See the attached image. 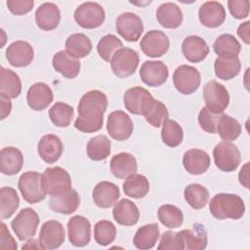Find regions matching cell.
Masks as SVG:
<instances>
[{"label": "cell", "mask_w": 250, "mask_h": 250, "mask_svg": "<svg viewBox=\"0 0 250 250\" xmlns=\"http://www.w3.org/2000/svg\"><path fill=\"white\" fill-rule=\"evenodd\" d=\"M115 28L117 33L126 41L136 42L144 31V24L138 15L132 12H125L116 19Z\"/></svg>", "instance_id": "8fae6325"}, {"label": "cell", "mask_w": 250, "mask_h": 250, "mask_svg": "<svg viewBox=\"0 0 250 250\" xmlns=\"http://www.w3.org/2000/svg\"><path fill=\"white\" fill-rule=\"evenodd\" d=\"M69 242L77 247L86 246L91 239V224L83 216L76 215L67 222Z\"/></svg>", "instance_id": "9a60e30c"}, {"label": "cell", "mask_w": 250, "mask_h": 250, "mask_svg": "<svg viewBox=\"0 0 250 250\" xmlns=\"http://www.w3.org/2000/svg\"><path fill=\"white\" fill-rule=\"evenodd\" d=\"M200 22L210 28L222 25L226 20V11L224 6L217 1H207L203 3L198 10Z\"/></svg>", "instance_id": "d6986e66"}, {"label": "cell", "mask_w": 250, "mask_h": 250, "mask_svg": "<svg viewBox=\"0 0 250 250\" xmlns=\"http://www.w3.org/2000/svg\"><path fill=\"white\" fill-rule=\"evenodd\" d=\"M0 248L3 250H16L18 244L4 223L0 225Z\"/></svg>", "instance_id": "db71d44e"}, {"label": "cell", "mask_w": 250, "mask_h": 250, "mask_svg": "<svg viewBox=\"0 0 250 250\" xmlns=\"http://www.w3.org/2000/svg\"><path fill=\"white\" fill-rule=\"evenodd\" d=\"M53 92L51 88L43 82H37L31 85L26 94L28 106L36 111L45 109L53 102Z\"/></svg>", "instance_id": "ffe728a7"}, {"label": "cell", "mask_w": 250, "mask_h": 250, "mask_svg": "<svg viewBox=\"0 0 250 250\" xmlns=\"http://www.w3.org/2000/svg\"><path fill=\"white\" fill-rule=\"evenodd\" d=\"M39 241L43 249L53 250L59 248L64 242V229L62 225L56 220L45 222L40 229Z\"/></svg>", "instance_id": "e0dca14e"}, {"label": "cell", "mask_w": 250, "mask_h": 250, "mask_svg": "<svg viewBox=\"0 0 250 250\" xmlns=\"http://www.w3.org/2000/svg\"><path fill=\"white\" fill-rule=\"evenodd\" d=\"M0 78V94L7 96L10 99H16L21 92V82L19 75L5 67H1Z\"/></svg>", "instance_id": "d590c367"}, {"label": "cell", "mask_w": 250, "mask_h": 250, "mask_svg": "<svg viewBox=\"0 0 250 250\" xmlns=\"http://www.w3.org/2000/svg\"><path fill=\"white\" fill-rule=\"evenodd\" d=\"M21 248H22V249H43V247H42V245H41L39 239H38V240H35V239H32V238L29 239V240L26 242V244L22 245Z\"/></svg>", "instance_id": "680465c9"}, {"label": "cell", "mask_w": 250, "mask_h": 250, "mask_svg": "<svg viewBox=\"0 0 250 250\" xmlns=\"http://www.w3.org/2000/svg\"><path fill=\"white\" fill-rule=\"evenodd\" d=\"M105 19V13L102 5L97 2H84L74 11V20L78 25L86 29L101 26Z\"/></svg>", "instance_id": "5b68a950"}, {"label": "cell", "mask_w": 250, "mask_h": 250, "mask_svg": "<svg viewBox=\"0 0 250 250\" xmlns=\"http://www.w3.org/2000/svg\"><path fill=\"white\" fill-rule=\"evenodd\" d=\"M213 50L219 58H235L241 51V45L233 35L222 34L215 40Z\"/></svg>", "instance_id": "e575fe53"}, {"label": "cell", "mask_w": 250, "mask_h": 250, "mask_svg": "<svg viewBox=\"0 0 250 250\" xmlns=\"http://www.w3.org/2000/svg\"><path fill=\"white\" fill-rule=\"evenodd\" d=\"M168 36L161 30H149L142 38L140 47L143 53L150 58H159L169 49Z\"/></svg>", "instance_id": "5bb4252c"}, {"label": "cell", "mask_w": 250, "mask_h": 250, "mask_svg": "<svg viewBox=\"0 0 250 250\" xmlns=\"http://www.w3.org/2000/svg\"><path fill=\"white\" fill-rule=\"evenodd\" d=\"M168 75V67L161 61H146L140 69L142 81L150 87L161 86L167 81Z\"/></svg>", "instance_id": "2e32d148"}, {"label": "cell", "mask_w": 250, "mask_h": 250, "mask_svg": "<svg viewBox=\"0 0 250 250\" xmlns=\"http://www.w3.org/2000/svg\"><path fill=\"white\" fill-rule=\"evenodd\" d=\"M0 103H1V119H5L11 112L12 109V103L10 98L7 96L0 94Z\"/></svg>", "instance_id": "11a10c76"}, {"label": "cell", "mask_w": 250, "mask_h": 250, "mask_svg": "<svg viewBox=\"0 0 250 250\" xmlns=\"http://www.w3.org/2000/svg\"><path fill=\"white\" fill-rule=\"evenodd\" d=\"M6 5L10 12L16 16H21L30 12L34 6L33 0H8Z\"/></svg>", "instance_id": "f5cc1de1"}, {"label": "cell", "mask_w": 250, "mask_h": 250, "mask_svg": "<svg viewBox=\"0 0 250 250\" xmlns=\"http://www.w3.org/2000/svg\"><path fill=\"white\" fill-rule=\"evenodd\" d=\"M209 210L218 220L242 218L245 212V204L242 198L233 193H218L209 203Z\"/></svg>", "instance_id": "7a4b0ae2"}, {"label": "cell", "mask_w": 250, "mask_h": 250, "mask_svg": "<svg viewBox=\"0 0 250 250\" xmlns=\"http://www.w3.org/2000/svg\"><path fill=\"white\" fill-rule=\"evenodd\" d=\"M159 228L157 224H147L140 229L135 233L133 243L140 250H148L154 247L159 238Z\"/></svg>", "instance_id": "836d02e7"}, {"label": "cell", "mask_w": 250, "mask_h": 250, "mask_svg": "<svg viewBox=\"0 0 250 250\" xmlns=\"http://www.w3.org/2000/svg\"><path fill=\"white\" fill-rule=\"evenodd\" d=\"M213 156L217 168L224 172H232L236 170L241 161L240 151L237 146L230 143L223 141L213 149Z\"/></svg>", "instance_id": "ba28073f"}, {"label": "cell", "mask_w": 250, "mask_h": 250, "mask_svg": "<svg viewBox=\"0 0 250 250\" xmlns=\"http://www.w3.org/2000/svg\"><path fill=\"white\" fill-rule=\"evenodd\" d=\"M112 216L117 224L129 227L134 226L138 223L140 218V212L137 205L133 201L127 198H123L115 203L112 210Z\"/></svg>", "instance_id": "83f0119b"}, {"label": "cell", "mask_w": 250, "mask_h": 250, "mask_svg": "<svg viewBox=\"0 0 250 250\" xmlns=\"http://www.w3.org/2000/svg\"><path fill=\"white\" fill-rule=\"evenodd\" d=\"M249 30H250V22L249 21L242 22L241 24H239V26L237 28L238 36L247 45L250 43V32H249Z\"/></svg>", "instance_id": "9f6ffc18"}, {"label": "cell", "mask_w": 250, "mask_h": 250, "mask_svg": "<svg viewBox=\"0 0 250 250\" xmlns=\"http://www.w3.org/2000/svg\"><path fill=\"white\" fill-rule=\"evenodd\" d=\"M122 187L127 196L136 199L145 197L149 190V183L146 177L136 173L126 178Z\"/></svg>", "instance_id": "8d00e7d4"}, {"label": "cell", "mask_w": 250, "mask_h": 250, "mask_svg": "<svg viewBox=\"0 0 250 250\" xmlns=\"http://www.w3.org/2000/svg\"><path fill=\"white\" fill-rule=\"evenodd\" d=\"M238 180L245 188H249V162H246L240 169Z\"/></svg>", "instance_id": "6f0895ef"}, {"label": "cell", "mask_w": 250, "mask_h": 250, "mask_svg": "<svg viewBox=\"0 0 250 250\" xmlns=\"http://www.w3.org/2000/svg\"><path fill=\"white\" fill-rule=\"evenodd\" d=\"M23 165L21 151L15 146H7L0 151V171L4 175L18 174Z\"/></svg>", "instance_id": "4316f807"}, {"label": "cell", "mask_w": 250, "mask_h": 250, "mask_svg": "<svg viewBox=\"0 0 250 250\" xmlns=\"http://www.w3.org/2000/svg\"><path fill=\"white\" fill-rule=\"evenodd\" d=\"M138 65L139 55L130 48L119 49L110 61L111 70L119 78H127L134 74Z\"/></svg>", "instance_id": "9c48e42d"}, {"label": "cell", "mask_w": 250, "mask_h": 250, "mask_svg": "<svg viewBox=\"0 0 250 250\" xmlns=\"http://www.w3.org/2000/svg\"><path fill=\"white\" fill-rule=\"evenodd\" d=\"M18 188L22 198L30 204L44 200L47 194L41 186V175L36 171H27L21 174L18 182Z\"/></svg>", "instance_id": "8992f818"}, {"label": "cell", "mask_w": 250, "mask_h": 250, "mask_svg": "<svg viewBox=\"0 0 250 250\" xmlns=\"http://www.w3.org/2000/svg\"><path fill=\"white\" fill-rule=\"evenodd\" d=\"M80 204V197L75 189L70 188L59 195H52L49 200V207L56 213L68 215L76 211Z\"/></svg>", "instance_id": "484cf974"}, {"label": "cell", "mask_w": 250, "mask_h": 250, "mask_svg": "<svg viewBox=\"0 0 250 250\" xmlns=\"http://www.w3.org/2000/svg\"><path fill=\"white\" fill-rule=\"evenodd\" d=\"M52 64L57 72L68 79L75 78L81 67L79 60L70 57L65 51L57 52L52 59Z\"/></svg>", "instance_id": "f546056e"}, {"label": "cell", "mask_w": 250, "mask_h": 250, "mask_svg": "<svg viewBox=\"0 0 250 250\" xmlns=\"http://www.w3.org/2000/svg\"><path fill=\"white\" fill-rule=\"evenodd\" d=\"M107 104V98L102 91L91 90L84 94L78 103V116L74 121V127L83 133L101 130Z\"/></svg>", "instance_id": "6da1fadb"}, {"label": "cell", "mask_w": 250, "mask_h": 250, "mask_svg": "<svg viewBox=\"0 0 250 250\" xmlns=\"http://www.w3.org/2000/svg\"><path fill=\"white\" fill-rule=\"evenodd\" d=\"M119 196V188L111 182H100L93 189L94 203L100 208L106 209L111 207L117 202Z\"/></svg>", "instance_id": "603a6c76"}, {"label": "cell", "mask_w": 250, "mask_h": 250, "mask_svg": "<svg viewBox=\"0 0 250 250\" xmlns=\"http://www.w3.org/2000/svg\"><path fill=\"white\" fill-rule=\"evenodd\" d=\"M206 108L214 113H223L229 104V95L226 87L216 80L208 81L203 88Z\"/></svg>", "instance_id": "52a82bcc"}, {"label": "cell", "mask_w": 250, "mask_h": 250, "mask_svg": "<svg viewBox=\"0 0 250 250\" xmlns=\"http://www.w3.org/2000/svg\"><path fill=\"white\" fill-rule=\"evenodd\" d=\"M158 250H183L184 243L179 232L172 230L165 231L160 238L159 245L157 246Z\"/></svg>", "instance_id": "f907efd6"}, {"label": "cell", "mask_w": 250, "mask_h": 250, "mask_svg": "<svg viewBox=\"0 0 250 250\" xmlns=\"http://www.w3.org/2000/svg\"><path fill=\"white\" fill-rule=\"evenodd\" d=\"M221 139L226 142L236 140L241 134V125L233 117L228 114H222L217 124V131Z\"/></svg>", "instance_id": "60d3db41"}, {"label": "cell", "mask_w": 250, "mask_h": 250, "mask_svg": "<svg viewBox=\"0 0 250 250\" xmlns=\"http://www.w3.org/2000/svg\"><path fill=\"white\" fill-rule=\"evenodd\" d=\"M91 51L92 42L90 38L83 33H73L65 40V52L76 60L87 57Z\"/></svg>", "instance_id": "1f68e13d"}, {"label": "cell", "mask_w": 250, "mask_h": 250, "mask_svg": "<svg viewBox=\"0 0 250 250\" xmlns=\"http://www.w3.org/2000/svg\"><path fill=\"white\" fill-rule=\"evenodd\" d=\"M133 129V121L124 111L115 110L107 116L106 130L112 139L125 141L131 137Z\"/></svg>", "instance_id": "7c38bea8"}, {"label": "cell", "mask_w": 250, "mask_h": 250, "mask_svg": "<svg viewBox=\"0 0 250 250\" xmlns=\"http://www.w3.org/2000/svg\"><path fill=\"white\" fill-rule=\"evenodd\" d=\"M183 165L186 171L191 175H200L206 172L210 166L209 154L201 149L192 148L185 152Z\"/></svg>", "instance_id": "d4e9b609"}, {"label": "cell", "mask_w": 250, "mask_h": 250, "mask_svg": "<svg viewBox=\"0 0 250 250\" xmlns=\"http://www.w3.org/2000/svg\"><path fill=\"white\" fill-rule=\"evenodd\" d=\"M241 63L238 57L217 58L214 62L215 74L222 80H230L240 72Z\"/></svg>", "instance_id": "74e56055"}, {"label": "cell", "mask_w": 250, "mask_h": 250, "mask_svg": "<svg viewBox=\"0 0 250 250\" xmlns=\"http://www.w3.org/2000/svg\"><path fill=\"white\" fill-rule=\"evenodd\" d=\"M111 143L104 135H98L87 144V155L94 161H102L106 159L110 154Z\"/></svg>", "instance_id": "f35d334b"}, {"label": "cell", "mask_w": 250, "mask_h": 250, "mask_svg": "<svg viewBox=\"0 0 250 250\" xmlns=\"http://www.w3.org/2000/svg\"><path fill=\"white\" fill-rule=\"evenodd\" d=\"M63 150V145L61 139L53 134L43 136L38 145L37 151L39 156L46 163H55L59 160Z\"/></svg>", "instance_id": "44dd1931"}, {"label": "cell", "mask_w": 250, "mask_h": 250, "mask_svg": "<svg viewBox=\"0 0 250 250\" xmlns=\"http://www.w3.org/2000/svg\"><path fill=\"white\" fill-rule=\"evenodd\" d=\"M184 57L190 62H200L209 54V47L205 40L197 35L186 37L182 43Z\"/></svg>", "instance_id": "cb8c5ba5"}, {"label": "cell", "mask_w": 250, "mask_h": 250, "mask_svg": "<svg viewBox=\"0 0 250 250\" xmlns=\"http://www.w3.org/2000/svg\"><path fill=\"white\" fill-rule=\"evenodd\" d=\"M183 138H184L183 129L177 121L172 119H167L162 124L161 139L166 146L170 147H176L182 143Z\"/></svg>", "instance_id": "f6af8a7d"}, {"label": "cell", "mask_w": 250, "mask_h": 250, "mask_svg": "<svg viewBox=\"0 0 250 250\" xmlns=\"http://www.w3.org/2000/svg\"><path fill=\"white\" fill-rule=\"evenodd\" d=\"M41 186L47 194L59 195L71 188V178L62 167H49L41 175Z\"/></svg>", "instance_id": "3957f363"}, {"label": "cell", "mask_w": 250, "mask_h": 250, "mask_svg": "<svg viewBox=\"0 0 250 250\" xmlns=\"http://www.w3.org/2000/svg\"><path fill=\"white\" fill-rule=\"evenodd\" d=\"M201 78L197 68L182 64L176 68L173 73V83L177 91L184 95L194 93L200 86Z\"/></svg>", "instance_id": "30bf717a"}, {"label": "cell", "mask_w": 250, "mask_h": 250, "mask_svg": "<svg viewBox=\"0 0 250 250\" xmlns=\"http://www.w3.org/2000/svg\"><path fill=\"white\" fill-rule=\"evenodd\" d=\"M168 109L160 101L153 99L147 109L145 111L144 116L146 121L153 127H160L168 119Z\"/></svg>", "instance_id": "bcb514c9"}, {"label": "cell", "mask_w": 250, "mask_h": 250, "mask_svg": "<svg viewBox=\"0 0 250 250\" xmlns=\"http://www.w3.org/2000/svg\"><path fill=\"white\" fill-rule=\"evenodd\" d=\"M20 198L17 191L11 187L0 189V217L2 220L10 218L19 208Z\"/></svg>", "instance_id": "ab89813d"}, {"label": "cell", "mask_w": 250, "mask_h": 250, "mask_svg": "<svg viewBox=\"0 0 250 250\" xmlns=\"http://www.w3.org/2000/svg\"><path fill=\"white\" fill-rule=\"evenodd\" d=\"M158 220L160 223L169 229L179 228L184 221V215L180 208L171 204H164L158 208Z\"/></svg>", "instance_id": "ee69618b"}, {"label": "cell", "mask_w": 250, "mask_h": 250, "mask_svg": "<svg viewBox=\"0 0 250 250\" xmlns=\"http://www.w3.org/2000/svg\"><path fill=\"white\" fill-rule=\"evenodd\" d=\"M38 226L39 216L29 207L21 209L11 223L13 231L21 241L33 238Z\"/></svg>", "instance_id": "277c9868"}, {"label": "cell", "mask_w": 250, "mask_h": 250, "mask_svg": "<svg viewBox=\"0 0 250 250\" xmlns=\"http://www.w3.org/2000/svg\"><path fill=\"white\" fill-rule=\"evenodd\" d=\"M73 115V107L62 102L56 103L49 109V117L52 123L60 128L67 127L70 124Z\"/></svg>", "instance_id": "b9f144b4"}, {"label": "cell", "mask_w": 250, "mask_h": 250, "mask_svg": "<svg viewBox=\"0 0 250 250\" xmlns=\"http://www.w3.org/2000/svg\"><path fill=\"white\" fill-rule=\"evenodd\" d=\"M220 114L210 111L206 107H202L198 114V123L201 129L210 134H215L217 131V124Z\"/></svg>", "instance_id": "681fc988"}, {"label": "cell", "mask_w": 250, "mask_h": 250, "mask_svg": "<svg viewBox=\"0 0 250 250\" xmlns=\"http://www.w3.org/2000/svg\"><path fill=\"white\" fill-rule=\"evenodd\" d=\"M116 236V228L110 222L102 220L96 223L94 227V238L99 245L106 246L113 242Z\"/></svg>", "instance_id": "c3c4849f"}, {"label": "cell", "mask_w": 250, "mask_h": 250, "mask_svg": "<svg viewBox=\"0 0 250 250\" xmlns=\"http://www.w3.org/2000/svg\"><path fill=\"white\" fill-rule=\"evenodd\" d=\"M184 196L188 204L193 209H201L205 207L209 199V191L206 188L199 184H190L186 187Z\"/></svg>", "instance_id": "7bdbcfd3"}, {"label": "cell", "mask_w": 250, "mask_h": 250, "mask_svg": "<svg viewBox=\"0 0 250 250\" xmlns=\"http://www.w3.org/2000/svg\"><path fill=\"white\" fill-rule=\"evenodd\" d=\"M228 7L231 16L237 20H242L249 15L248 0H229Z\"/></svg>", "instance_id": "816d5d0a"}, {"label": "cell", "mask_w": 250, "mask_h": 250, "mask_svg": "<svg viewBox=\"0 0 250 250\" xmlns=\"http://www.w3.org/2000/svg\"><path fill=\"white\" fill-rule=\"evenodd\" d=\"M156 19L165 28H177L183 22V13L177 4L166 2L157 8Z\"/></svg>", "instance_id": "4dcf8cb0"}, {"label": "cell", "mask_w": 250, "mask_h": 250, "mask_svg": "<svg viewBox=\"0 0 250 250\" xmlns=\"http://www.w3.org/2000/svg\"><path fill=\"white\" fill-rule=\"evenodd\" d=\"M138 164L135 156L128 152H120L112 156L110 160V171L118 179H126L135 174Z\"/></svg>", "instance_id": "f1b7e54d"}, {"label": "cell", "mask_w": 250, "mask_h": 250, "mask_svg": "<svg viewBox=\"0 0 250 250\" xmlns=\"http://www.w3.org/2000/svg\"><path fill=\"white\" fill-rule=\"evenodd\" d=\"M34 58L32 46L26 41H16L6 49V59L15 67H24L31 63Z\"/></svg>", "instance_id": "ac0fdd59"}, {"label": "cell", "mask_w": 250, "mask_h": 250, "mask_svg": "<svg viewBox=\"0 0 250 250\" xmlns=\"http://www.w3.org/2000/svg\"><path fill=\"white\" fill-rule=\"evenodd\" d=\"M61 21V12L59 7L52 2L41 4L35 12V21L37 26L46 31L55 29Z\"/></svg>", "instance_id": "7402d4cb"}, {"label": "cell", "mask_w": 250, "mask_h": 250, "mask_svg": "<svg viewBox=\"0 0 250 250\" xmlns=\"http://www.w3.org/2000/svg\"><path fill=\"white\" fill-rule=\"evenodd\" d=\"M121 48H123L122 41L119 38H117L114 34L104 35L101 38L97 45V51L100 57L104 61L109 62L113 55Z\"/></svg>", "instance_id": "7dc6e473"}, {"label": "cell", "mask_w": 250, "mask_h": 250, "mask_svg": "<svg viewBox=\"0 0 250 250\" xmlns=\"http://www.w3.org/2000/svg\"><path fill=\"white\" fill-rule=\"evenodd\" d=\"M179 233L184 243V249L202 250L207 245L206 231L199 224H194L192 229H183Z\"/></svg>", "instance_id": "d6a6232c"}, {"label": "cell", "mask_w": 250, "mask_h": 250, "mask_svg": "<svg viewBox=\"0 0 250 250\" xmlns=\"http://www.w3.org/2000/svg\"><path fill=\"white\" fill-rule=\"evenodd\" d=\"M152 100L153 97L151 94L141 86L128 89L123 96L125 108L130 113L136 115H144Z\"/></svg>", "instance_id": "4fadbf2b"}]
</instances>
